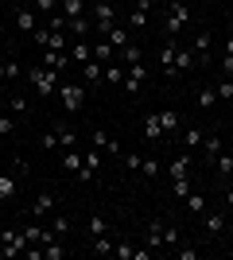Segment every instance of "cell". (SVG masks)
Segmentation results:
<instances>
[{
	"mask_svg": "<svg viewBox=\"0 0 233 260\" xmlns=\"http://www.w3.org/2000/svg\"><path fill=\"white\" fill-rule=\"evenodd\" d=\"M194 66H198L194 51H183V47H179V54H175V66H171V78H175L179 70H194Z\"/></svg>",
	"mask_w": 233,
	"mask_h": 260,
	"instance_id": "obj_16",
	"label": "cell"
},
{
	"mask_svg": "<svg viewBox=\"0 0 233 260\" xmlns=\"http://www.w3.org/2000/svg\"><path fill=\"white\" fill-rule=\"evenodd\" d=\"M27 249V237H23V229H4L0 233V256H20V252Z\"/></svg>",
	"mask_w": 233,
	"mask_h": 260,
	"instance_id": "obj_4",
	"label": "cell"
},
{
	"mask_svg": "<svg viewBox=\"0 0 233 260\" xmlns=\"http://www.w3.org/2000/svg\"><path fill=\"white\" fill-rule=\"evenodd\" d=\"M225 206H233V186H229V190H225Z\"/></svg>",
	"mask_w": 233,
	"mask_h": 260,
	"instance_id": "obj_53",
	"label": "cell"
},
{
	"mask_svg": "<svg viewBox=\"0 0 233 260\" xmlns=\"http://www.w3.org/2000/svg\"><path fill=\"white\" fill-rule=\"evenodd\" d=\"M159 171H163V163H159V159H152V155L140 159V175H144V179H159Z\"/></svg>",
	"mask_w": 233,
	"mask_h": 260,
	"instance_id": "obj_31",
	"label": "cell"
},
{
	"mask_svg": "<svg viewBox=\"0 0 233 260\" xmlns=\"http://www.w3.org/2000/svg\"><path fill=\"white\" fill-rule=\"evenodd\" d=\"M58 101L66 113H78V109L86 105V86H78V82H62L58 86Z\"/></svg>",
	"mask_w": 233,
	"mask_h": 260,
	"instance_id": "obj_3",
	"label": "cell"
},
{
	"mask_svg": "<svg viewBox=\"0 0 233 260\" xmlns=\"http://www.w3.org/2000/svg\"><path fill=\"white\" fill-rule=\"evenodd\" d=\"M167 171H171V179H183V175H190V152H179L175 159H171V167H167Z\"/></svg>",
	"mask_w": 233,
	"mask_h": 260,
	"instance_id": "obj_17",
	"label": "cell"
},
{
	"mask_svg": "<svg viewBox=\"0 0 233 260\" xmlns=\"http://www.w3.org/2000/svg\"><path fill=\"white\" fill-rule=\"evenodd\" d=\"M140 58H144V51H140L136 43H128V47L117 51V62H128V66H132V62H140Z\"/></svg>",
	"mask_w": 233,
	"mask_h": 260,
	"instance_id": "obj_23",
	"label": "cell"
},
{
	"mask_svg": "<svg viewBox=\"0 0 233 260\" xmlns=\"http://www.w3.org/2000/svg\"><path fill=\"white\" fill-rule=\"evenodd\" d=\"M202 140H206V132L202 128H183V152H194V148H202Z\"/></svg>",
	"mask_w": 233,
	"mask_h": 260,
	"instance_id": "obj_15",
	"label": "cell"
},
{
	"mask_svg": "<svg viewBox=\"0 0 233 260\" xmlns=\"http://www.w3.org/2000/svg\"><path fill=\"white\" fill-rule=\"evenodd\" d=\"M105 82L121 86V82H124V66H117V62H113V66H105Z\"/></svg>",
	"mask_w": 233,
	"mask_h": 260,
	"instance_id": "obj_40",
	"label": "cell"
},
{
	"mask_svg": "<svg viewBox=\"0 0 233 260\" xmlns=\"http://www.w3.org/2000/svg\"><path fill=\"white\" fill-rule=\"evenodd\" d=\"M163 217H152L148 221V249H163Z\"/></svg>",
	"mask_w": 233,
	"mask_h": 260,
	"instance_id": "obj_13",
	"label": "cell"
},
{
	"mask_svg": "<svg viewBox=\"0 0 233 260\" xmlns=\"http://www.w3.org/2000/svg\"><path fill=\"white\" fill-rule=\"evenodd\" d=\"M39 144H43L47 152H51V148H58V140H55V128H51V132H43V136H39Z\"/></svg>",
	"mask_w": 233,
	"mask_h": 260,
	"instance_id": "obj_49",
	"label": "cell"
},
{
	"mask_svg": "<svg viewBox=\"0 0 233 260\" xmlns=\"http://www.w3.org/2000/svg\"><path fill=\"white\" fill-rule=\"evenodd\" d=\"M93 58H97V62H113V58H117V47H113L109 39H105V43H93Z\"/></svg>",
	"mask_w": 233,
	"mask_h": 260,
	"instance_id": "obj_25",
	"label": "cell"
},
{
	"mask_svg": "<svg viewBox=\"0 0 233 260\" xmlns=\"http://www.w3.org/2000/svg\"><path fill=\"white\" fill-rule=\"evenodd\" d=\"M190 23V4H183V0H175V4H167V20H163V27H167V35H179L183 27Z\"/></svg>",
	"mask_w": 233,
	"mask_h": 260,
	"instance_id": "obj_2",
	"label": "cell"
},
{
	"mask_svg": "<svg viewBox=\"0 0 233 260\" xmlns=\"http://www.w3.org/2000/svg\"><path fill=\"white\" fill-rule=\"evenodd\" d=\"M144 82H148V66H144V62H132L128 70H124V82H121V89H124V93H136V89L144 86Z\"/></svg>",
	"mask_w": 233,
	"mask_h": 260,
	"instance_id": "obj_6",
	"label": "cell"
},
{
	"mask_svg": "<svg viewBox=\"0 0 233 260\" xmlns=\"http://www.w3.org/2000/svg\"><path fill=\"white\" fill-rule=\"evenodd\" d=\"M105 39H109V43L117 47V51H121V47H128V43H132V31H124V27H113V31L105 35Z\"/></svg>",
	"mask_w": 233,
	"mask_h": 260,
	"instance_id": "obj_29",
	"label": "cell"
},
{
	"mask_svg": "<svg viewBox=\"0 0 233 260\" xmlns=\"http://www.w3.org/2000/svg\"><path fill=\"white\" fill-rule=\"evenodd\" d=\"M12 132H16V120H12V113L4 109V113H0V136H12Z\"/></svg>",
	"mask_w": 233,
	"mask_h": 260,
	"instance_id": "obj_42",
	"label": "cell"
},
{
	"mask_svg": "<svg viewBox=\"0 0 233 260\" xmlns=\"http://www.w3.org/2000/svg\"><path fill=\"white\" fill-rule=\"evenodd\" d=\"M148 23H152V12H144V8H132V16H128V31H144Z\"/></svg>",
	"mask_w": 233,
	"mask_h": 260,
	"instance_id": "obj_19",
	"label": "cell"
},
{
	"mask_svg": "<svg viewBox=\"0 0 233 260\" xmlns=\"http://www.w3.org/2000/svg\"><path fill=\"white\" fill-rule=\"evenodd\" d=\"M183 202H187V210H190V214H206V194H198V190H190V194L187 198H183Z\"/></svg>",
	"mask_w": 233,
	"mask_h": 260,
	"instance_id": "obj_24",
	"label": "cell"
},
{
	"mask_svg": "<svg viewBox=\"0 0 233 260\" xmlns=\"http://www.w3.org/2000/svg\"><path fill=\"white\" fill-rule=\"evenodd\" d=\"M55 206H58V194H55V190H39V194L31 198V217H43V214H51Z\"/></svg>",
	"mask_w": 233,
	"mask_h": 260,
	"instance_id": "obj_7",
	"label": "cell"
},
{
	"mask_svg": "<svg viewBox=\"0 0 233 260\" xmlns=\"http://www.w3.org/2000/svg\"><path fill=\"white\" fill-rule=\"evenodd\" d=\"M202 225H206V233H222V229H229V217L225 214H202Z\"/></svg>",
	"mask_w": 233,
	"mask_h": 260,
	"instance_id": "obj_18",
	"label": "cell"
},
{
	"mask_svg": "<svg viewBox=\"0 0 233 260\" xmlns=\"http://www.w3.org/2000/svg\"><path fill=\"white\" fill-rule=\"evenodd\" d=\"M0 175H4V163H0Z\"/></svg>",
	"mask_w": 233,
	"mask_h": 260,
	"instance_id": "obj_57",
	"label": "cell"
},
{
	"mask_svg": "<svg viewBox=\"0 0 233 260\" xmlns=\"http://www.w3.org/2000/svg\"><path fill=\"white\" fill-rule=\"evenodd\" d=\"M82 70H86V82H89V86H101V82H105V62H97V58L82 62Z\"/></svg>",
	"mask_w": 233,
	"mask_h": 260,
	"instance_id": "obj_14",
	"label": "cell"
},
{
	"mask_svg": "<svg viewBox=\"0 0 233 260\" xmlns=\"http://www.w3.org/2000/svg\"><path fill=\"white\" fill-rule=\"evenodd\" d=\"M229 229H233V217H229Z\"/></svg>",
	"mask_w": 233,
	"mask_h": 260,
	"instance_id": "obj_58",
	"label": "cell"
},
{
	"mask_svg": "<svg viewBox=\"0 0 233 260\" xmlns=\"http://www.w3.org/2000/svg\"><path fill=\"white\" fill-rule=\"evenodd\" d=\"M163 245H179V229L175 225H163Z\"/></svg>",
	"mask_w": 233,
	"mask_h": 260,
	"instance_id": "obj_48",
	"label": "cell"
},
{
	"mask_svg": "<svg viewBox=\"0 0 233 260\" xmlns=\"http://www.w3.org/2000/svg\"><path fill=\"white\" fill-rule=\"evenodd\" d=\"M175 54H179V43L175 39H167L163 47H159V66H163V74L171 78V66H175Z\"/></svg>",
	"mask_w": 233,
	"mask_h": 260,
	"instance_id": "obj_12",
	"label": "cell"
},
{
	"mask_svg": "<svg viewBox=\"0 0 233 260\" xmlns=\"http://www.w3.org/2000/svg\"><path fill=\"white\" fill-rule=\"evenodd\" d=\"M89 140H93V148H97L101 155H121L117 140H113V136H109L105 128H101V124H93V128H89Z\"/></svg>",
	"mask_w": 233,
	"mask_h": 260,
	"instance_id": "obj_5",
	"label": "cell"
},
{
	"mask_svg": "<svg viewBox=\"0 0 233 260\" xmlns=\"http://www.w3.org/2000/svg\"><path fill=\"white\" fill-rule=\"evenodd\" d=\"M202 152H206V155H218V152H222V136H218V132H210V136L202 140Z\"/></svg>",
	"mask_w": 233,
	"mask_h": 260,
	"instance_id": "obj_36",
	"label": "cell"
},
{
	"mask_svg": "<svg viewBox=\"0 0 233 260\" xmlns=\"http://www.w3.org/2000/svg\"><path fill=\"white\" fill-rule=\"evenodd\" d=\"M171 190H175V198L183 202V198L190 194V179H187V175H183V179H175V186H171Z\"/></svg>",
	"mask_w": 233,
	"mask_h": 260,
	"instance_id": "obj_43",
	"label": "cell"
},
{
	"mask_svg": "<svg viewBox=\"0 0 233 260\" xmlns=\"http://www.w3.org/2000/svg\"><path fill=\"white\" fill-rule=\"evenodd\" d=\"M47 51H70L66 31H51V35H47Z\"/></svg>",
	"mask_w": 233,
	"mask_h": 260,
	"instance_id": "obj_32",
	"label": "cell"
},
{
	"mask_svg": "<svg viewBox=\"0 0 233 260\" xmlns=\"http://www.w3.org/2000/svg\"><path fill=\"white\" fill-rule=\"evenodd\" d=\"M8 4H23V0H8Z\"/></svg>",
	"mask_w": 233,
	"mask_h": 260,
	"instance_id": "obj_55",
	"label": "cell"
},
{
	"mask_svg": "<svg viewBox=\"0 0 233 260\" xmlns=\"http://www.w3.org/2000/svg\"><path fill=\"white\" fill-rule=\"evenodd\" d=\"M31 8H35V12H43V16H51V12L58 8V0H31Z\"/></svg>",
	"mask_w": 233,
	"mask_h": 260,
	"instance_id": "obj_44",
	"label": "cell"
},
{
	"mask_svg": "<svg viewBox=\"0 0 233 260\" xmlns=\"http://www.w3.org/2000/svg\"><path fill=\"white\" fill-rule=\"evenodd\" d=\"M27 109H31V105H27V98H12L8 101V113H23V117H27Z\"/></svg>",
	"mask_w": 233,
	"mask_h": 260,
	"instance_id": "obj_45",
	"label": "cell"
},
{
	"mask_svg": "<svg viewBox=\"0 0 233 260\" xmlns=\"http://www.w3.org/2000/svg\"><path fill=\"white\" fill-rule=\"evenodd\" d=\"M62 171H70V175L82 171V152H74V148H70V152H62Z\"/></svg>",
	"mask_w": 233,
	"mask_h": 260,
	"instance_id": "obj_26",
	"label": "cell"
},
{
	"mask_svg": "<svg viewBox=\"0 0 233 260\" xmlns=\"http://www.w3.org/2000/svg\"><path fill=\"white\" fill-rule=\"evenodd\" d=\"M214 171L222 175V179H229V175H233V155L218 152V155H214Z\"/></svg>",
	"mask_w": 233,
	"mask_h": 260,
	"instance_id": "obj_27",
	"label": "cell"
},
{
	"mask_svg": "<svg viewBox=\"0 0 233 260\" xmlns=\"http://www.w3.org/2000/svg\"><path fill=\"white\" fill-rule=\"evenodd\" d=\"M89 31H93V20H86V16H78V20H70V35H78V39H86Z\"/></svg>",
	"mask_w": 233,
	"mask_h": 260,
	"instance_id": "obj_30",
	"label": "cell"
},
{
	"mask_svg": "<svg viewBox=\"0 0 233 260\" xmlns=\"http://www.w3.org/2000/svg\"><path fill=\"white\" fill-rule=\"evenodd\" d=\"M51 31H70V16H62V12H51Z\"/></svg>",
	"mask_w": 233,
	"mask_h": 260,
	"instance_id": "obj_39",
	"label": "cell"
},
{
	"mask_svg": "<svg viewBox=\"0 0 233 260\" xmlns=\"http://www.w3.org/2000/svg\"><path fill=\"white\" fill-rule=\"evenodd\" d=\"M58 4H62V16H70V20L86 16V0H58Z\"/></svg>",
	"mask_w": 233,
	"mask_h": 260,
	"instance_id": "obj_28",
	"label": "cell"
},
{
	"mask_svg": "<svg viewBox=\"0 0 233 260\" xmlns=\"http://www.w3.org/2000/svg\"><path fill=\"white\" fill-rule=\"evenodd\" d=\"M113 249H117V245H113V237H109V233L93 237V245H89V252H93V256H109Z\"/></svg>",
	"mask_w": 233,
	"mask_h": 260,
	"instance_id": "obj_21",
	"label": "cell"
},
{
	"mask_svg": "<svg viewBox=\"0 0 233 260\" xmlns=\"http://www.w3.org/2000/svg\"><path fill=\"white\" fill-rule=\"evenodd\" d=\"M225 54H233V35H229V39H225Z\"/></svg>",
	"mask_w": 233,
	"mask_h": 260,
	"instance_id": "obj_54",
	"label": "cell"
},
{
	"mask_svg": "<svg viewBox=\"0 0 233 260\" xmlns=\"http://www.w3.org/2000/svg\"><path fill=\"white\" fill-rule=\"evenodd\" d=\"M70 58H74V62H89V58H93V43H86V39H78V43L70 47Z\"/></svg>",
	"mask_w": 233,
	"mask_h": 260,
	"instance_id": "obj_22",
	"label": "cell"
},
{
	"mask_svg": "<svg viewBox=\"0 0 233 260\" xmlns=\"http://www.w3.org/2000/svg\"><path fill=\"white\" fill-rule=\"evenodd\" d=\"M113 252H117V260H132V245H128V241H121V245H117V249H113Z\"/></svg>",
	"mask_w": 233,
	"mask_h": 260,
	"instance_id": "obj_47",
	"label": "cell"
},
{
	"mask_svg": "<svg viewBox=\"0 0 233 260\" xmlns=\"http://www.w3.org/2000/svg\"><path fill=\"white\" fill-rule=\"evenodd\" d=\"M39 62H43V66H51V70H58V74H62V70H66V66L74 62V58H70V51H43V58H39Z\"/></svg>",
	"mask_w": 233,
	"mask_h": 260,
	"instance_id": "obj_8",
	"label": "cell"
},
{
	"mask_svg": "<svg viewBox=\"0 0 233 260\" xmlns=\"http://www.w3.org/2000/svg\"><path fill=\"white\" fill-rule=\"evenodd\" d=\"M16 190H20V186H16V179H12V175H0V202H8Z\"/></svg>",
	"mask_w": 233,
	"mask_h": 260,
	"instance_id": "obj_34",
	"label": "cell"
},
{
	"mask_svg": "<svg viewBox=\"0 0 233 260\" xmlns=\"http://www.w3.org/2000/svg\"><path fill=\"white\" fill-rule=\"evenodd\" d=\"M179 260H198V249H175Z\"/></svg>",
	"mask_w": 233,
	"mask_h": 260,
	"instance_id": "obj_50",
	"label": "cell"
},
{
	"mask_svg": "<svg viewBox=\"0 0 233 260\" xmlns=\"http://www.w3.org/2000/svg\"><path fill=\"white\" fill-rule=\"evenodd\" d=\"M55 140H58V148H62V152H70V148L78 144V132L70 128V124H62V120H58V124H55Z\"/></svg>",
	"mask_w": 233,
	"mask_h": 260,
	"instance_id": "obj_11",
	"label": "cell"
},
{
	"mask_svg": "<svg viewBox=\"0 0 233 260\" xmlns=\"http://www.w3.org/2000/svg\"><path fill=\"white\" fill-rule=\"evenodd\" d=\"M16 27H20V31H35V27H39V12L35 8H16Z\"/></svg>",
	"mask_w": 233,
	"mask_h": 260,
	"instance_id": "obj_9",
	"label": "cell"
},
{
	"mask_svg": "<svg viewBox=\"0 0 233 260\" xmlns=\"http://www.w3.org/2000/svg\"><path fill=\"white\" fill-rule=\"evenodd\" d=\"M101 233H109V221H105L101 214H93L89 217V237H101Z\"/></svg>",
	"mask_w": 233,
	"mask_h": 260,
	"instance_id": "obj_35",
	"label": "cell"
},
{
	"mask_svg": "<svg viewBox=\"0 0 233 260\" xmlns=\"http://www.w3.org/2000/svg\"><path fill=\"white\" fill-rule=\"evenodd\" d=\"M0 82H8V62H0Z\"/></svg>",
	"mask_w": 233,
	"mask_h": 260,
	"instance_id": "obj_52",
	"label": "cell"
},
{
	"mask_svg": "<svg viewBox=\"0 0 233 260\" xmlns=\"http://www.w3.org/2000/svg\"><path fill=\"white\" fill-rule=\"evenodd\" d=\"M198 105H202V109H210V105H218V93H214V86L198 89Z\"/></svg>",
	"mask_w": 233,
	"mask_h": 260,
	"instance_id": "obj_41",
	"label": "cell"
},
{
	"mask_svg": "<svg viewBox=\"0 0 233 260\" xmlns=\"http://www.w3.org/2000/svg\"><path fill=\"white\" fill-rule=\"evenodd\" d=\"M27 82H31V86L39 89L43 98H55V93H58V86H62V74L39 62V66H27Z\"/></svg>",
	"mask_w": 233,
	"mask_h": 260,
	"instance_id": "obj_1",
	"label": "cell"
},
{
	"mask_svg": "<svg viewBox=\"0 0 233 260\" xmlns=\"http://www.w3.org/2000/svg\"><path fill=\"white\" fill-rule=\"evenodd\" d=\"M144 136H148V140H159V136H163V128H159V117H148V120H144Z\"/></svg>",
	"mask_w": 233,
	"mask_h": 260,
	"instance_id": "obj_37",
	"label": "cell"
},
{
	"mask_svg": "<svg viewBox=\"0 0 233 260\" xmlns=\"http://www.w3.org/2000/svg\"><path fill=\"white\" fill-rule=\"evenodd\" d=\"M214 93H218V101H229L233 98V78H222V82L214 86Z\"/></svg>",
	"mask_w": 233,
	"mask_h": 260,
	"instance_id": "obj_38",
	"label": "cell"
},
{
	"mask_svg": "<svg viewBox=\"0 0 233 260\" xmlns=\"http://www.w3.org/2000/svg\"><path fill=\"white\" fill-rule=\"evenodd\" d=\"M155 117H159V128L163 132H179V124H183L175 109H163V113H155Z\"/></svg>",
	"mask_w": 233,
	"mask_h": 260,
	"instance_id": "obj_20",
	"label": "cell"
},
{
	"mask_svg": "<svg viewBox=\"0 0 233 260\" xmlns=\"http://www.w3.org/2000/svg\"><path fill=\"white\" fill-rule=\"evenodd\" d=\"M198 62H210V31H194V43H190Z\"/></svg>",
	"mask_w": 233,
	"mask_h": 260,
	"instance_id": "obj_10",
	"label": "cell"
},
{
	"mask_svg": "<svg viewBox=\"0 0 233 260\" xmlns=\"http://www.w3.org/2000/svg\"><path fill=\"white\" fill-rule=\"evenodd\" d=\"M66 256V245L62 241H51V245H43V260H62Z\"/></svg>",
	"mask_w": 233,
	"mask_h": 260,
	"instance_id": "obj_33",
	"label": "cell"
},
{
	"mask_svg": "<svg viewBox=\"0 0 233 260\" xmlns=\"http://www.w3.org/2000/svg\"><path fill=\"white\" fill-rule=\"evenodd\" d=\"M222 78H233V54H225V58H222Z\"/></svg>",
	"mask_w": 233,
	"mask_h": 260,
	"instance_id": "obj_51",
	"label": "cell"
},
{
	"mask_svg": "<svg viewBox=\"0 0 233 260\" xmlns=\"http://www.w3.org/2000/svg\"><path fill=\"white\" fill-rule=\"evenodd\" d=\"M55 237H66L70 233V217H55V229H51Z\"/></svg>",
	"mask_w": 233,
	"mask_h": 260,
	"instance_id": "obj_46",
	"label": "cell"
},
{
	"mask_svg": "<svg viewBox=\"0 0 233 260\" xmlns=\"http://www.w3.org/2000/svg\"><path fill=\"white\" fill-rule=\"evenodd\" d=\"M0 43H4V31H0Z\"/></svg>",
	"mask_w": 233,
	"mask_h": 260,
	"instance_id": "obj_56",
	"label": "cell"
}]
</instances>
